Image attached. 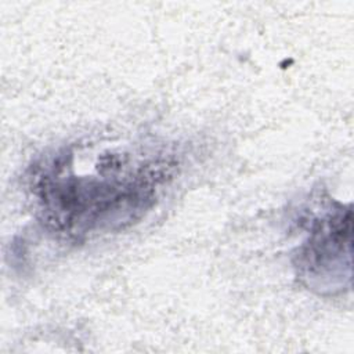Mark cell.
Segmentation results:
<instances>
[{"instance_id":"1","label":"cell","mask_w":354,"mask_h":354,"mask_svg":"<svg viewBox=\"0 0 354 354\" xmlns=\"http://www.w3.org/2000/svg\"><path fill=\"white\" fill-rule=\"evenodd\" d=\"M160 177V170L151 166L130 173L111 166L100 176H47L40 198L53 225L80 235L131 223L153 201Z\"/></svg>"},{"instance_id":"2","label":"cell","mask_w":354,"mask_h":354,"mask_svg":"<svg viewBox=\"0 0 354 354\" xmlns=\"http://www.w3.org/2000/svg\"><path fill=\"white\" fill-rule=\"evenodd\" d=\"M351 212L337 210L321 218L313 228L308 241L299 250L297 267L301 277L310 281L342 277L344 257L350 259Z\"/></svg>"}]
</instances>
